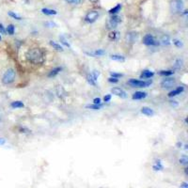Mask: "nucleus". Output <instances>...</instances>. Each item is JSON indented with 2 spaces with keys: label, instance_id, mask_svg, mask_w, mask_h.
<instances>
[{
  "label": "nucleus",
  "instance_id": "49530a36",
  "mask_svg": "<svg viewBox=\"0 0 188 188\" xmlns=\"http://www.w3.org/2000/svg\"><path fill=\"white\" fill-rule=\"evenodd\" d=\"M89 1H90L91 3H96V2L98 1V0H89Z\"/></svg>",
  "mask_w": 188,
  "mask_h": 188
},
{
  "label": "nucleus",
  "instance_id": "39448f33",
  "mask_svg": "<svg viewBox=\"0 0 188 188\" xmlns=\"http://www.w3.org/2000/svg\"><path fill=\"white\" fill-rule=\"evenodd\" d=\"M143 43L145 45H148V46H157L160 44V42L158 41H156L153 36L151 35V34H147L145 37H144Z\"/></svg>",
  "mask_w": 188,
  "mask_h": 188
},
{
  "label": "nucleus",
  "instance_id": "f03ea898",
  "mask_svg": "<svg viewBox=\"0 0 188 188\" xmlns=\"http://www.w3.org/2000/svg\"><path fill=\"white\" fill-rule=\"evenodd\" d=\"M15 76H16L15 71L13 69H8L2 77V83L4 85H10V84L14 82Z\"/></svg>",
  "mask_w": 188,
  "mask_h": 188
},
{
  "label": "nucleus",
  "instance_id": "de8ad7c7",
  "mask_svg": "<svg viewBox=\"0 0 188 188\" xmlns=\"http://www.w3.org/2000/svg\"><path fill=\"white\" fill-rule=\"evenodd\" d=\"M0 41H1V36H0Z\"/></svg>",
  "mask_w": 188,
  "mask_h": 188
},
{
  "label": "nucleus",
  "instance_id": "cd10ccee",
  "mask_svg": "<svg viewBox=\"0 0 188 188\" xmlns=\"http://www.w3.org/2000/svg\"><path fill=\"white\" fill-rule=\"evenodd\" d=\"M103 107V105L100 103V105H96V103H94V105H87V108H89V109H93V110H99V109H101Z\"/></svg>",
  "mask_w": 188,
  "mask_h": 188
},
{
  "label": "nucleus",
  "instance_id": "2f4dec72",
  "mask_svg": "<svg viewBox=\"0 0 188 188\" xmlns=\"http://www.w3.org/2000/svg\"><path fill=\"white\" fill-rule=\"evenodd\" d=\"M118 36H119V32L118 31H113L111 32L109 34V39L112 40V41H115V40L118 39Z\"/></svg>",
  "mask_w": 188,
  "mask_h": 188
},
{
  "label": "nucleus",
  "instance_id": "b1692460",
  "mask_svg": "<svg viewBox=\"0 0 188 188\" xmlns=\"http://www.w3.org/2000/svg\"><path fill=\"white\" fill-rule=\"evenodd\" d=\"M121 4H118L117 6H115L114 8H112V9H110V10H109V11H108V12H109L110 14H112V15H113V14H116V13H118L119 11L121 10Z\"/></svg>",
  "mask_w": 188,
  "mask_h": 188
},
{
  "label": "nucleus",
  "instance_id": "c03bdc74",
  "mask_svg": "<svg viewBox=\"0 0 188 188\" xmlns=\"http://www.w3.org/2000/svg\"><path fill=\"white\" fill-rule=\"evenodd\" d=\"M171 105H172L173 106H176V105H178V103H175V101H172V102H171Z\"/></svg>",
  "mask_w": 188,
  "mask_h": 188
},
{
  "label": "nucleus",
  "instance_id": "9b49d317",
  "mask_svg": "<svg viewBox=\"0 0 188 188\" xmlns=\"http://www.w3.org/2000/svg\"><path fill=\"white\" fill-rule=\"evenodd\" d=\"M86 55H89V57L92 58H97V57H102V55H105V51L103 49H97L95 51H91V52H86Z\"/></svg>",
  "mask_w": 188,
  "mask_h": 188
},
{
  "label": "nucleus",
  "instance_id": "dca6fc26",
  "mask_svg": "<svg viewBox=\"0 0 188 188\" xmlns=\"http://www.w3.org/2000/svg\"><path fill=\"white\" fill-rule=\"evenodd\" d=\"M141 113L143 115H146L148 117H151V116L154 115V111L150 108V107H147V106H144L141 108Z\"/></svg>",
  "mask_w": 188,
  "mask_h": 188
},
{
  "label": "nucleus",
  "instance_id": "7ed1b4c3",
  "mask_svg": "<svg viewBox=\"0 0 188 188\" xmlns=\"http://www.w3.org/2000/svg\"><path fill=\"white\" fill-rule=\"evenodd\" d=\"M182 10H183L182 0H172L170 2V10L173 14L181 13Z\"/></svg>",
  "mask_w": 188,
  "mask_h": 188
},
{
  "label": "nucleus",
  "instance_id": "ea45409f",
  "mask_svg": "<svg viewBox=\"0 0 188 188\" xmlns=\"http://www.w3.org/2000/svg\"><path fill=\"white\" fill-rule=\"evenodd\" d=\"M6 33V29L5 27L3 26L2 24H0V34H5Z\"/></svg>",
  "mask_w": 188,
  "mask_h": 188
},
{
  "label": "nucleus",
  "instance_id": "aec40b11",
  "mask_svg": "<svg viewBox=\"0 0 188 188\" xmlns=\"http://www.w3.org/2000/svg\"><path fill=\"white\" fill-rule=\"evenodd\" d=\"M153 169L154 171H160V170H163L164 166L162 165V162L160 161V160H157V161H155L154 165L153 166Z\"/></svg>",
  "mask_w": 188,
  "mask_h": 188
},
{
  "label": "nucleus",
  "instance_id": "09e8293b",
  "mask_svg": "<svg viewBox=\"0 0 188 188\" xmlns=\"http://www.w3.org/2000/svg\"><path fill=\"white\" fill-rule=\"evenodd\" d=\"M0 121H1V117H0Z\"/></svg>",
  "mask_w": 188,
  "mask_h": 188
},
{
  "label": "nucleus",
  "instance_id": "a18cd8bd",
  "mask_svg": "<svg viewBox=\"0 0 188 188\" xmlns=\"http://www.w3.org/2000/svg\"><path fill=\"white\" fill-rule=\"evenodd\" d=\"M182 146V144L181 142H178V143H177V147H178V148H181Z\"/></svg>",
  "mask_w": 188,
  "mask_h": 188
},
{
  "label": "nucleus",
  "instance_id": "f704fd0d",
  "mask_svg": "<svg viewBox=\"0 0 188 188\" xmlns=\"http://www.w3.org/2000/svg\"><path fill=\"white\" fill-rule=\"evenodd\" d=\"M65 1L69 4H75V5H77V4L81 2V0H65Z\"/></svg>",
  "mask_w": 188,
  "mask_h": 188
},
{
  "label": "nucleus",
  "instance_id": "412c9836",
  "mask_svg": "<svg viewBox=\"0 0 188 188\" xmlns=\"http://www.w3.org/2000/svg\"><path fill=\"white\" fill-rule=\"evenodd\" d=\"M110 58L112 60H115V61H121L123 62L125 60V58L123 57V55H110Z\"/></svg>",
  "mask_w": 188,
  "mask_h": 188
},
{
  "label": "nucleus",
  "instance_id": "4c0bfd02",
  "mask_svg": "<svg viewBox=\"0 0 188 188\" xmlns=\"http://www.w3.org/2000/svg\"><path fill=\"white\" fill-rule=\"evenodd\" d=\"M19 130H20L21 133H30V131L28 129H26V128H25V127H20Z\"/></svg>",
  "mask_w": 188,
  "mask_h": 188
},
{
  "label": "nucleus",
  "instance_id": "e433bc0d",
  "mask_svg": "<svg viewBox=\"0 0 188 188\" xmlns=\"http://www.w3.org/2000/svg\"><path fill=\"white\" fill-rule=\"evenodd\" d=\"M45 26H48V27H54V26H57V25H55V23H53V22H47V23H45Z\"/></svg>",
  "mask_w": 188,
  "mask_h": 188
},
{
  "label": "nucleus",
  "instance_id": "6ab92c4d",
  "mask_svg": "<svg viewBox=\"0 0 188 188\" xmlns=\"http://www.w3.org/2000/svg\"><path fill=\"white\" fill-rule=\"evenodd\" d=\"M49 43H50V45H51L52 47H53L55 50L63 52V47H62V45L59 44V43L55 42H54V41H50V42H49Z\"/></svg>",
  "mask_w": 188,
  "mask_h": 188
},
{
  "label": "nucleus",
  "instance_id": "a878e982",
  "mask_svg": "<svg viewBox=\"0 0 188 188\" xmlns=\"http://www.w3.org/2000/svg\"><path fill=\"white\" fill-rule=\"evenodd\" d=\"M182 66H183V60L181 58L177 59L174 63V67L176 69H181V68H182Z\"/></svg>",
  "mask_w": 188,
  "mask_h": 188
},
{
  "label": "nucleus",
  "instance_id": "72a5a7b5",
  "mask_svg": "<svg viewBox=\"0 0 188 188\" xmlns=\"http://www.w3.org/2000/svg\"><path fill=\"white\" fill-rule=\"evenodd\" d=\"M110 75L112 77H115V78H119V77H121L123 76V74H119V73H110Z\"/></svg>",
  "mask_w": 188,
  "mask_h": 188
},
{
  "label": "nucleus",
  "instance_id": "20e7f679",
  "mask_svg": "<svg viewBox=\"0 0 188 188\" xmlns=\"http://www.w3.org/2000/svg\"><path fill=\"white\" fill-rule=\"evenodd\" d=\"M128 84L133 87H147L151 86V81H144V80H138L132 78L128 81Z\"/></svg>",
  "mask_w": 188,
  "mask_h": 188
},
{
  "label": "nucleus",
  "instance_id": "f8f14e48",
  "mask_svg": "<svg viewBox=\"0 0 188 188\" xmlns=\"http://www.w3.org/2000/svg\"><path fill=\"white\" fill-rule=\"evenodd\" d=\"M138 38V34L135 31H131L127 34V40L130 43H135Z\"/></svg>",
  "mask_w": 188,
  "mask_h": 188
},
{
  "label": "nucleus",
  "instance_id": "393cba45",
  "mask_svg": "<svg viewBox=\"0 0 188 188\" xmlns=\"http://www.w3.org/2000/svg\"><path fill=\"white\" fill-rule=\"evenodd\" d=\"M59 41H60V42L62 43L63 45H65L66 47L70 48V49H71V44H70V42L67 41V39H66L65 37H64L63 35L59 36Z\"/></svg>",
  "mask_w": 188,
  "mask_h": 188
},
{
  "label": "nucleus",
  "instance_id": "9d476101",
  "mask_svg": "<svg viewBox=\"0 0 188 188\" xmlns=\"http://www.w3.org/2000/svg\"><path fill=\"white\" fill-rule=\"evenodd\" d=\"M121 22V18L119 17V15H116V14H113V16L110 18L109 20V26L112 27V28H115L116 26H117L119 23Z\"/></svg>",
  "mask_w": 188,
  "mask_h": 188
},
{
  "label": "nucleus",
  "instance_id": "473e14b6",
  "mask_svg": "<svg viewBox=\"0 0 188 188\" xmlns=\"http://www.w3.org/2000/svg\"><path fill=\"white\" fill-rule=\"evenodd\" d=\"M173 43H174V45L175 46H177V47H179V48H181V47H182V41L181 40H179V39H174L173 40Z\"/></svg>",
  "mask_w": 188,
  "mask_h": 188
},
{
  "label": "nucleus",
  "instance_id": "c9c22d12",
  "mask_svg": "<svg viewBox=\"0 0 188 188\" xmlns=\"http://www.w3.org/2000/svg\"><path fill=\"white\" fill-rule=\"evenodd\" d=\"M108 82L109 83H114V84L115 83H118L119 82V78H115V77H112L111 76V77L108 78Z\"/></svg>",
  "mask_w": 188,
  "mask_h": 188
},
{
  "label": "nucleus",
  "instance_id": "bb28decb",
  "mask_svg": "<svg viewBox=\"0 0 188 188\" xmlns=\"http://www.w3.org/2000/svg\"><path fill=\"white\" fill-rule=\"evenodd\" d=\"M179 162L182 166H187V164H188V157L186 156V155H182V156L180 158Z\"/></svg>",
  "mask_w": 188,
  "mask_h": 188
},
{
  "label": "nucleus",
  "instance_id": "79ce46f5",
  "mask_svg": "<svg viewBox=\"0 0 188 188\" xmlns=\"http://www.w3.org/2000/svg\"><path fill=\"white\" fill-rule=\"evenodd\" d=\"M5 142H6V140L4 138H0V145H4L5 144Z\"/></svg>",
  "mask_w": 188,
  "mask_h": 188
},
{
  "label": "nucleus",
  "instance_id": "5701e85b",
  "mask_svg": "<svg viewBox=\"0 0 188 188\" xmlns=\"http://www.w3.org/2000/svg\"><path fill=\"white\" fill-rule=\"evenodd\" d=\"M42 12L45 15H55L58 12L57 10H51V9H47V8H44V9L42 10Z\"/></svg>",
  "mask_w": 188,
  "mask_h": 188
},
{
  "label": "nucleus",
  "instance_id": "4468645a",
  "mask_svg": "<svg viewBox=\"0 0 188 188\" xmlns=\"http://www.w3.org/2000/svg\"><path fill=\"white\" fill-rule=\"evenodd\" d=\"M154 75V73L153 71H150V70H144L142 71V74H140V78L141 79H149L151 78Z\"/></svg>",
  "mask_w": 188,
  "mask_h": 188
},
{
  "label": "nucleus",
  "instance_id": "2eb2a0df",
  "mask_svg": "<svg viewBox=\"0 0 188 188\" xmlns=\"http://www.w3.org/2000/svg\"><path fill=\"white\" fill-rule=\"evenodd\" d=\"M147 97V93L143 92V91H137L133 94V100H142Z\"/></svg>",
  "mask_w": 188,
  "mask_h": 188
},
{
  "label": "nucleus",
  "instance_id": "a211bd4d",
  "mask_svg": "<svg viewBox=\"0 0 188 188\" xmlns=\"http://www.w3.org/2000/svg\"><path fill=\"white\" fill-rule=\"evenodd\" d=\"M163 45H169L170 44V38L169 35H164L159 42Z\"/></svg>",
  "mask_w": 188,
  "mask_h": 188
},
{
  "label": "nucleus",
  "instance_id": "f3484780",
  "mask_svg": "<svg viewBox=\"0 0 188 188\" xmlns=\"http://www.w3.org/2000/svg\"><path fill=\"white\" fill-rule=\"evenodd\" d=\"M61 71H62V68H61V67H55V68H54L53 70L50 71V73L48 74V77L52 78V77L57 76V75H58L59 73H60Z\"/></svg>",
  "mask_w": 188,
  "mask_h": 188
},
{
  "label": "nucleus",
  "instance_id": "6e6552de",
  "mask_svg": "<svg viewBox=\"0 0 188 188\" xmlns=\"http://www.w3.org/2000/svg\"><path fill=\"white\" fill-rule=\"evenodd\" d=\"M175 84H176L175 79L169 77V78H166L163 80L161 82V87L165 89H171V87H173L175 86Z\"/></svg>",
  "mask_w": 188,
  "mask_h": 188
},
{
  "label": "nucleus",
  "instance_id": "c756f323",
  "mask_svg": "<svg viewBox=\"0 0 188 188\" xmlns=\"http://www.w3.org/2000/svg\"><path fill=\"white\" fill-rule=\"evenodd\" d=\"M174 74L173 71H159V74L160 75H163V76H170Z\"/></svg>",
  "mask_w": 188,
  "mask_h": 188
},
{
  "label": "nucleus",
  "instance_id": "f257e3e1",
  "mask_svg": "<svg viewBox=\"0 0 188 188\" xmlns=\"http://www.w3.org/2000/svg\"><path fill=\"white\" fill-rule=\"evenodd\" d=\"M26 58L27 61L32 64L40 65L44 62L45 55L41 48H31L26 53Z\"/></svg>",
  "mask_w": 188,
  "mask_h": 188
},
{
  "label": "nucleus",
  "instance_id": "37998d69",
  "mask_svg": "<svg viewBox=\"0 0 188 188\" xmlns=\"http://www.w3.org/2000/svg\"><path fill=\"white\" fill-rule=\"evenodd\" d=\"M181 187H185V188H188V185L187 182H183L182 185H181Z\"/></svg>",
  "mask_w": 188,
  "mask_h": 188
},
{
  "label": "nucleus",
  "instance_id": "58836bf2",
  "mask_svg": "<svg viewBox=\"0 0 188 188\" xmlns=\"http://www.w3.org/2000/svg\"><path fill=\"white\" fill-rule=\"evenodd\" d=\"M110 100H111V95H110V94L105 95V97H103V101L106 102V103H108V102L110 101Z\"/></svg>",
  "mask_w": 188,
  "mask_h": 188
},
{
  "label": "nucleus",
  "instance_id": "c85d7f7f",
  "mask_svg": "<svg viewBox=\"0 0 188 188\" xmlns=\"http://www.w3.org/2000/svg\"><path fill=\"white\" fill-rule=\"evenodd\" d=\"M6 31L8 32V34L13 35L14 32H15V26H14L13 25H9V26H8V27H7Z\"/></svg>",
  "mask_w": 188,
  "mask_h": 188
},
{
  "label": "nucleus",
  "instance_id": "0eeeda50",
  "mask_svg": "<svg viewBox=\"0 0 188 188\" xmlns=\"http://www.w3.org/2000/svg\"><path fill=\"white\" fill-rule=\"evenodd\" d=\"M100 75V71H93L92 73H90L89 75L87 76V80L89 84H90L91 86H96V83H97V79Z\"/></svg>",
  "mask_w": 188,
  "mask_h": 188
},
{
  "label": "nucleus",
  "instance_id": "7c9ffc66",
  "mask_svg": "<svg viewBox=\"0 0 188 188\" xmlns=\"http://www.w3.org/2000/svg\"><path fill=\"white\" fill-rule=\"evenodd\" d=\"M9 16H10L11 18H13L15 20H18V21H21L22 20V17L21 16H19L18 14H16L13 11H9Z\"/></svg>",
  "mask_w": 188,
  "mask_h": 188
},
{
  "label": "nucleus",
  "instance_id": "1a4fd4ad",
  "mask_svg": "<svg viewBox=\"0 0 188 188\" xmlns=\"http://www.w3.org/2000/svg\"><path fill=\"white\" fill-rule=\"evenodd\" d=\"M111 92L113 93L114 95L118 96V97H121V98H123L125 99L127 98V93L125 90H123L121 87H113V89H111Z\"/></svg>",
  "mask_w": 188,
  "mask_h": 188
},
{
  "label": "nucleus",
  "instance_id": "a19ab883",
  "mask_svg": "<svg viewBox=\"0 0 188 188\" xmlns=\"http://www.w3.org/2000/svg\"><path fill=\"white\" fill-rule=\"evenodd\" d=\"M93 103H96V105H100L101 103V98H95L93 100Z\"/></svg>",
  "mask_w": 188,
  "mask_h": 188
},
{
  "label": "nucleus",
  "instance_id": "4be33fe9",
  "mask_svg": "<svg viewBox=\"0 0 188 188\" xmlns=\"http://www.w3.org/2000/svg\"><path fill=\"white\" fill-rule=\"evenodd\" d=\"M10 106L12 107V108H22V107L25 106V105H24V103L21 101H14L10 103Z\"/></svg>",
  "mask_w": 188,
  "mask_h": 188
},
{
  "label": "nucleus",
  "instance_id": "ddd939ff",
  "mask_svg": "<svg viewBox=\"0 0 188 188\" xmlns=\"http://www.w3.org/2000/svg\"><path fill=\"white\" fill-rule=\"evenodd\" d=\"M183 91H185V87H183V86H180V87H177V89H175L172 91H170V92L169 93V97H170V98L171 97H174V96H177L179 94L182 93Z\"/></svg>",
  "mask_w": 188,
  "mask_h": 188
},
{
  "label": "nucleus",
  "instance_id": "423d86ee",
  "mask_svg": "<svg viewBox=\"0 0 188 188\" xmlns=\"http://www.w3.org/2000/svg\"><path fill=\"white\" fill-rule=\"evenodd\" d=\"M99 11L98 10H91L89 11L85 16V21L87 24H92L99 18Z\"/></svg>",
  "mask_w": 188,
  "mask_h": 188
}]
</instances>
